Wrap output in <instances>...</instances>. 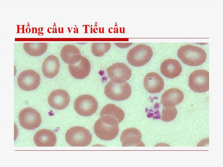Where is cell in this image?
I'll use <instances>...</instances> for the list:
<instances>
[{"mask_svg":"<svg viewBox=\"0 0 223 167\" xmlns=\"http://www.w3.org/2000/svg\"><path fill=\"white\" fill-rule=\"evenodd\" d=\"M20 124L23 128L33 130L40 125L42 118L40 113L31 107L25 108L20 111L19 115Z\"/></svg>","mask_w":223,"mask_h":167,"instance_id":"ba28073f","label":"cell"},{"mask_svg":"<svg viewBox=\"0 0 223 167\" xmlns=\"http://www.w3.org/2000/svg\"><path fill=\"white\" fill-rule=\"evenodd\" d=\"M118 122L114 117L109 116L101 117L95 122L94 131L100 139L110 141L115 139L119 132Z\"/></svg>","mask_w":223,"mask_h":167,"instance_id":"6da1fadb","label":"cell"},{"mask_svg":"<svg viewBox=\"0 0 223 167\" xmlns=\"http://www.w3.org/2000/svg\"><path fill=\"white\" fill-rule=\"evenodd\" d=\"M100 116L113 117L118 123H120L124 118L125 115L123 111L119 107L113 104H109L103 108L100 113Z\"/></svg>","mask_w":223,"mask_h":167,"instance_id":"ffe728a7","label":"cell"},{"mask_svg":"<svg viewBox=\"0 0 223 167\" xmlns=\"http://www.w3.org/2000/svg\"><path fill=\"white\" fill-rule=\"evenodd\" d=\"M65 139L71 146L85 147L91 143L92 136L89 131L84 127L74 126L67 131Z\"/></svg>","mask_w":223,"mask_h":167,"instance_id":"5b68a950","label":"cell"},{"mask_svg":"<svg viewBox=\"0 0 223 167\" xmlns=\"http://www.w3.org/2000/svg\"><path fill=\"white\" fill-rule=\"evenodd\" d=\"M39 74L34 70H28L21 72L17 78V83L22 89L31 91L36 89L40 83Z\"/></svg>","mask_w":223,"mask_h":167,"instance_id":"30bf717a","label":"cell"},{"mask_svg":"<svg viewBox=\"0 0 223 167\" xmlns=\"http://www.w3.org/2000/svg\"><path fill=\"white\" fill-rule=\"evenodd\" d=\"M153 54L152 50L150 46L139 44L129 50L127 56V60L132 66L140 67L148 62Z\"/></svg>","mask_w":223,"mask_h":167,"instance_id":"277c9868","label":"cell"},{"mask_svg":"<svg viewBox=\"0 0 223 167\" xmlns=\"http://www.w3.org/2000/svg\"><path fill=\"white\" fill-rule=\"evenodd\" d=\"M80 55L79 49L75 46L68 45L64 46L60 52V56L63 61L67 64H70L78 55Z\"/></svg>","mask_w":223,"mask_h":167,"instance_id":"44dd1931","label":"cell"},{"mask_svg":"<svg viewBox=\"0 0 223 167\" xmlns=\"http://www.w3.org/2000/svg\"><path fill=\"white\" fill-rule=\"evenodd\" d=\"M23 47L27 54L32 56L37 57L46 52L48 45L46 43H24Z\"/></svg>","mask_w":223,"mask_h":167,"instance_id":"d6986e66","label":"cell"},{"mask_svg":"<svg viewBox=\"0 0 223 167\" xmlns=\"http://www.w3.org/2000/svg\"><path fill=\"white\" fill-rule=\"evenodd\" d=\"M177 111L175 106L164 107L162 110L161 120L169 122L174 120L177 116Z\"/></svg>","mask_w":223,"mask_h":167,"instance_id":"603a6c76","label":"cell"},{"mask_svg":"<svg viewBox=\"0 0 223 167\" xmlns=\"http://www.w3.org/2000/svg\"><path fill=\"white\" fill-rule=\"evenodd\" d=\"M108 77L111 79H123L129 80L131 76L130 69L125 64L115 63L106 69Z\"/></svg>","mask_w":223,"mask_h":167,"instance_id":"5bb4252c","label":"cell"},{"mask_svg":"<svg viewBox=\"0 0 223 167\" xmlns=\"http://www.w3.org/2000/svg\"><path fill=\"white\" fill-rule=\"evenodd\" d=\"M182 70V67L177 60L173 59L164 60L160 65L162 74L169 79H173L179 75Z\"/></svg>","mask_w":223,"mask_h":167,"instance_id":"ac0fdd59","label":"cell"},{"mask_svg":"<svg viewBox=\"0 0 223 167\" xmlns=\"http://www.w3.org/2000/svg\"><path fill=\"white\" fill-rule=\"evenodd\" d=\"M74 107L76 112L83 116H89L97 111L98 104L93 96L85 94L80 96L75 100Z\"/></svg>","mask_w":223,"mask_h":167,"instance_id":"8992f818","label":"cell"},{"mask_svg":"<svg viewBox=\"0 0 223 167\" xmlns=\"http://www.w3.org/2000/svg\"><path fill=\"white\" fill-rule=\"evenodd\" d=\"M48 103L51 107L57 110L66 108L70 101L68 93L62 89L53 91L50 94L48 98Z\"/></svg>","mask_w":223,"mask_h":167,"instance_id":"8fae6325","label":"cell"},{"mask_svg":"<svg viewBox=\"0 0 223 167\" xmlns=\"http://www.w3.org/2000/svg\"><path fill=\"white\" fill-rule=\"evenodd\" d=\"M115 45L118 47L120 48H127L130 46L132 43H115Z\"/></svg>","mask_w":223,"mask_h":167,"instance_id":"cb8c5ba5","label":"cell"},{"mask_svg":"<svg viewBox=\"0 0 223 167\" xmlns=\"http://www.w3.org/2000/svg\"><path fill=\"white\" fill-rule=\"evenodd\" d=\"M34 141L38 147H53L56 143L57 139L53 131L48 129H42L35 133Z\"/></svg>","mask_w":223,"mask_h":167,"instance_id":"9a60e30c","label":"cell"},{"mask_svg":"<svg viewBox=\"0 0 223 167\" xmlns=\"http://www.w3.org/2000/svg\"><path fill=\"white\" fill-rule=\"evenodd\" d=\"M60 68V64L57 57L51 55L44 61L42 66V72L46 77L52 79L58 73Z\"/></svg>","mask_w":223,"mask_h":167,"instance_id":"e0dca14e","label":"cell"},{"mask_svg":"<svg viewBox=\"0 0 223 167\" xmlns=\"http://www.w3.org/2000/svg\"><path fill=\"white\" fill-rule=\"evenodd\" d=\"M68 65L70 72L75 79H84L90 73V65L89 61L81 55L77 56Z\"/></svg>","mask_w":223,"mask_h":167,"instance_id":"9c48e42d","label":"cell"},{"mask_svg":"<svg viewBox=\"0 0 223 167\" xmlns=\"http://www.w3.org/2000/svg\"><path fill=\"white\" fill-rule=\"evenodd\" d=\"M111 47V45L109 43H93L91 51L94 56L101 57L107 52Z\"/></svg>","mask_w":223,"mask_h":167,"instance_id":"7402d4cb","label":"cell"},{"mask_svg":"<svg viewBox=\"0 0 223 167\" xmlns=\"http://www.w3.org/2000/svg\"><path fill=\"white\" fill-rule=\"evenodd\" d=\"M189 85L194 92H205L209 89V73L203 70H197L192 72L189 77Z\"/></svg>","mask_w":223,"mask_h":167,"instance_id":"52a82bcc","label":"cell"},{"mask_svg":"<svg viewBox=\"0 0 223 167\" xmlns=\"http://www.w3.org/2000/svg\"><path fill=\"white\" fill-rule=\"evenodd\" d=\"M143 84L148 92L150 93H157L160 92L163 89L164 82L159 74L155 72H151L145 76Z\"/></svg>","mask_w":223,"mask_h":167,"instance_id":"4fadbf2b","label":"cell"},{"mask_svg":"<svg viewBox=\"0 0 223 167\" xmlns=\"http://www.w3.org/2000/svg\"><path fill=\"white\" fill-rule=\"evenodd\" d=\"M184 94L179 89L170 88L163 94L161 102L164 107L175 106L183 100Z\"/></svg>","mask_w":223,"mask_h":167,"instance_id":"2e32d148","label":"cell"},{"mask_svg":"<svg viewBox=\"0 0 223 167\" xmlns=\"http://www.w3.org/2000/svg\"><path fill=\"white\" fill-rule=\"evenodd\" d=\"M142 135L140 131L134 128H128L122 133L120 140L123 147H143L144 144L141 141Z\"/></svg>","mask_w":223,"mask_h":167,"instance_id":"7c38bea8","label":"cell"},{"mask_svg":"<svg viewBox=\"0 0 223 167\" xmlns=\"http://www.w3.org/2000/svg\"><path fill=\"white\" fill-rule=\"evenodd\" d=\"M132 92L129 84L123 79H111L104 88L105 95L115 101H123L128 98Z\"/></svg>","mask_w":223,"mask_h":167,"instance_id":"3957f363","label":"cell"},{"mask_svg":"<svg viewBox=\"0 0 223 167\" xmlns=\"http://www.w3.org/2000/svg\"><path fill=\"white\" fill-rule=\"evenodd\" d=\"M177 55L182 62L190 66L201 65L206 61L207 58L206 53L203 49L190 45L180 47Z\"/></svg>","mask_w":223,"mask_h":167,"instance_id":"7a4b0ae2","label":"cell"}]
</instances>
